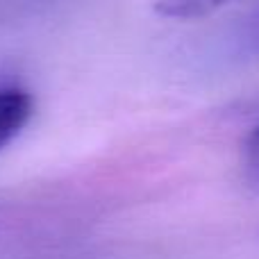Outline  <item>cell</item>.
<instances>
[{
  "instance_id": "obj_3",
  "label": "cell",
  "mask_w": 259,
  "mask_h": 259,
  "mask_svg": "<svg viewBox=\"0 0 259 259\" xmlns=\"http://www.w3.org/2000/svg\"><path fill=\"white\" fill-rule=\"evenodd\" d=\"M243 161H246L248 175L259 184V127L248 137L246 146H243Z\"/></svg>"
},
{
  "instance_id": "obj_2",
  "label": "cell",
  "mask_w": 259,
  "mask_h": 259,
  "mask_svg": "<svg viewBox=\"0 0 259 259\" xmlns=\"http://www.w3.org/2000/svg\"><path fill=\"white\" fill-rule=\"evenodd\" d=\"M234 0H155V12L164 18H200Z\"/></svg>"
},
{
  "instance_id": "obj_4",
  "label": "cell",
  "mask_w": 259,
  "mask_h": 259,
  "mask_svg": "<svg viewBox=\"0 0 259 259\" xmlns=\"http://www.w3.org/2000/svg\"><path fill=\"white\" fill-rule=\"evenodd\" d=\"M239 41H241V46L248 50V53L259 55V12L255 14V16L248 18V23L241 30Z\"/></svg>"
},
{
  "instance_id": "obj_1",
  "label": "cell",
  "mask_w": 259,
  "mask_h": 259,
  "mask_svg": "<svg viewBox=\"0 0 259 259\" xmlns=\"http://www.w3.org/2000/svg\"><path fill=\"white\" fill-rule=\"evenodd\" d=\"M34 114V100L25 89L0 87V150L14 141Z\"/></svg>"
}]
</instances>
